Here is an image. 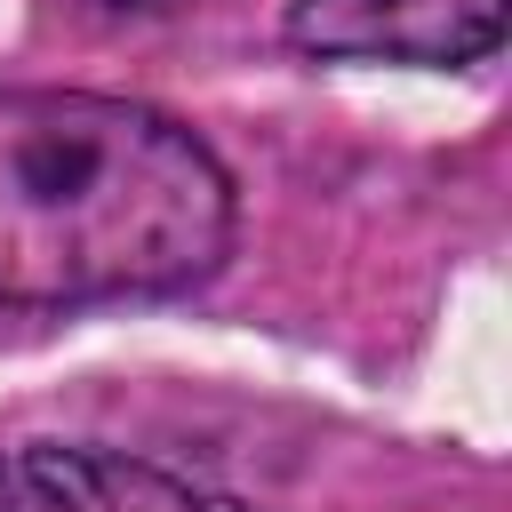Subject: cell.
Returning <instances> with one entry per match:
<instances>
[{"mask_svg": "<svg viewBox=\"0 0 512 512\" xmlns=\"http://www.w3.org/2000/svg\"><path fill=\"white\" fill-rule=\"evenodd\" d=\"M232 256V176L168 112L96 88H0V304L184 296Z\"/></svg>", "mask_w": 512, "mask_h": 512, "instance_id": "cell-1", "label": "cell"}, {"mask_svg": "<svg viewBox=\"0 0 512 512\" xmlns=\"http://www.w3.org/2000/svg\"><path fill=\"white\" fill-rule=\"evenodd\" d=\"M512 0H296L288 40L320 64H480L504 40Z\"/></svg>", "mask_w": 512, "mask_h": 512, "instance_id": "cell-2", "label": "cell"}, {"mask_svg": "<svg viewBox=\"0 0 512 512\" xmlns=\"http://www.w3.org/2000/svg\"><path fill=\"white\" fill-rule=\"evenodd\" d=\"M24 496L32 512H256L168 464H144L120 448H64V440L24 456Z\"/></svg>", "mask_w": 512, "mask_h": 512, "instance_id": "cell-3", "label": "cell"}, {"mask_svg": "<svg viewBox=\"0 0 512 512\" xmlns=\"http://www.w3.org/2000/svg\"><path fill=\"white\" fill-rule=\"evenodd\" d=\"M0 512H16V504H8V472H0Z\"/></svg>", "mask_w": 512, "mask_h": 512, "instance_id": "cell-4", "label": "cell"}]
</instances>
